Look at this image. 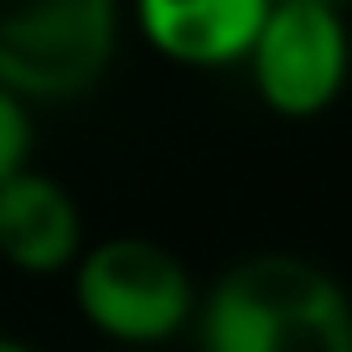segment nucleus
<instances>
[{
    "instance_id": "1",
    "label": "nucleus",
    "mask_w": 352,
    "mask_h": 352,
    "mask_svg": "<svg viewBox=\"0 0 352 352\" xmlns=\"http://www.w3.org/2000/svg\"><path fill=\"white\" fill-rule=\"evenodd\" d=\"M202 352H352V296L327 264L249 254L197 296Z\"/></svg>"
},
{
    "instance_id": "2",
    "label": "nucleus",
    "mask_w": 352,
    "mask_h": 352,
    "mask_svg": "<svg viewBox=\"0 0 352 352\" xmlns=\"http://www.w3.org/2000/svg\"><path fill=\"white\" fill-rule=\"evenodd\" d=\"M120 47V0H0V88L73 104L104 83Z\"/></svg>"
},
{
    "instance_id": "6",
    "label": "nucleus",
    "mask_w": 352,
    "mask_h": 352,
    "mask_svg": "<svg viewBox=\"0 0 352 352\" xmlns=\"http://www.w3.org/2000/svg\"><path fill=\"white\" fill-rule=\"evenodd\" d=\"M270 0H135L140 36L182 67H233L249 57Z\"/></svg>"
},
{
    "instance_id": "7",
    "label": "nucleus",
    "mask_w": 352,
    "mask_h": 352,
    "mask_svg": "<svg viewBox=\"0 0 352 352\" xmlns=\"http://www.w3.org/2000/svg\"><path fill=\"white\" fill-rule=\"evenodd\" d=\"M32 109H26L16 94H6L0 88V182H11L16 171H26L32 166Z\"/></svg>"
},
{
    "instance_id": "4",
    "label": "nucleus",
    "mask_w": 352,
    "mask_h": 352,
    "mask_svg": "<svg viewBox=\"0 0 352 352\" xmlns=\"http://www.w3.org/2000/svg\"><path fill=\"white\" fill-rule=\"evenodd\" d=\"M254 94L280 120H316L342 99L352 73V32L342 6L321 0H270L259 36L243 57Z\"/></svg>"
},
{
    "instance_id": "5",
    "label": "nucleus",
    "mask_w": 352,
    "mask_h": 352,
    "mask_svg": "<svg viewBox=\"0 0 352 352\" xmlns=\"http://www.w3.org/2000/svg\"><path fill=\"white\" fill-rule=\"evenodd\" d=\"M83 212L73 192L47 171H16L0 182V259L21 275H63L83 254Z\"/></svg>"
},
{
    "instance_id": "8",
    "label": "nucleus",
    "mask_w": 352,
    "mask_h": 352,
    "mask_svg": "<svg viewBox=\"0 0 352 352\" xmlns=\"http://www.w3.org/2000/svg\"><path fill=\"white\" fill-rule=\"evenodd\" d=\"M0 352H36V347H26V342H16V337H0Z\"/></svg>"
},
{
    "instance_id": "3",
    "label": "nucleus",
    "mask_w": 352,
    "mask_h": 352,
    "mask_svg": "<svg viewBox=\"0 0 352 352\" xmlns=\"http://www.w3.org/2000/svg\"><path fill=\"white\" fill-rule=\"evenodd\" d=\"M73 300L99 337L124 347H161L197 316V285L187 264L145 233L83 243L73 264Z\"/></svg>"
},
{
    "instance_id": "9",
    "label": "nucleus",
    "mask_w": 352,
    "mask_h": 352,
    "mask_svg": "<svg viewBox=\"0 0 352 352\" xmlns=\"http://www.w3.org/2000/svg\"><path fill=\"white\" fill-rule=\"evenodd\" d=\"M321 6H342V0H321Z\"/></svg>"
}]
</instances>
